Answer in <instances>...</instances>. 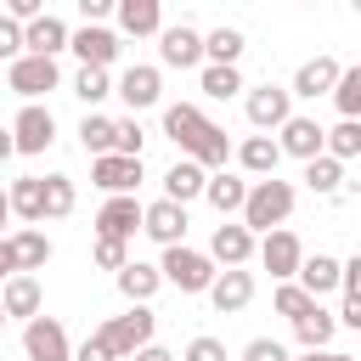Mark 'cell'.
<instances>
[{
	"label": "cell",
	"instance_id": "cell-50",
	"mask_svg": "<svg viewBox=\"0 0 361 361\" xmlns=\"http://www.w3.org/2000/svg\"><path fill=\"white\" fill-rule=\"evenodd\" d=\"M11 152H17V147H11V130H0V164H6Z\"/></svg>",
	"mask_w": 361,
	"mask_h": 361
},
{
	"label": "cell",
	"instance_id": "cell-2",
	"mask_svg": "<svg viewBox=\"0 0 361 361\" xmlns=\"http://www.w3.org/2000/svg\"><path fill=\"white\" fill-rule=\"evenodd\" d=\"M237 214H243V231H248V237H254V231H282V220L293 214V186L276 180V175H271V180H254Z\"/></svg>",
	"mask_w": 361,
	"mask_h": 361
},
{
	"label": "cell",
	"instance_id": "cell-25",
	"mask_svg": "<svg viewBox=\"0 0 361 361\" xmlns=\"http://www.w3.org/2000/svg\"><path fill=\"white\" fill-rule=\"evenodd\" d=\"M203 180H209V175H203V169H197V164H192V158H180V164H175V169H169V175H164V197H169V203H180V209H186V203H192V197H203Z\"/></svg>",
	"mask_w": 361,
	"mask_h": 361
},
{
	"label": "cell",
	"instance_id": "cell-31",
	"mask_svg": "<svg viewBox=\"0 0 361 361\" xmlns=\"http://www.w3.org/2000/svg\"><path fill=\"white\" fill-rule=\"evenodd\" d=\"M293 333H299V344H305V350H327V344H333V333H338V322H333V310L310 305V316H299V322H293Z\"/></svg>",
	"mask_w": 361,
	"mask_h": 361
},
{
	"label": "cell",
	"instance_id": "cell-15",
	"mask_svg": "<svg viewBox=\"0 0 361 361\" xmlns=\"http://www.w3.org/2000/svg\"><path fill=\"white\" fill-rule=\"evenodd\" d=\"M62 45H68V23L51 17V11H39V17L23 28V56H51V62H56Z\"/></svg>",
	"mask_w": 361,
	"mask_h": 361
},
{
	"label": "cell",
	"instance_id": "cell-12",
	"mask_svg": "<svg viewBox=\"0 0 361 361\" xmlns=\"http://www.w3.org/2000/svg\"><path fill=\"white\" fill-rule=\"evenodd\" d=\"M158 56H164V68H197L203 62V34L186 28V23L158 28Z\"/></svg>",
	"mask_w": 361,
	"mask_h": 361
},
{
	"label": "cell",
	"instance_id": "cell-42",
	"mask_svg": "<svg viewBox=\"0 0 361 361\" xmlns=\"http://www.w3.org/2000/svg\"><path fill=\"white\" fill-rule=\"evenodd\" d=\"M186 361H226V344L203 333V338H192V344H186Z\"/></svg>",
	"mask_w": 361,
	"mask_h": 361
},
{
	"label": "cell",
	"instance_id": "cell-18",
	"mask_svg": "<svg viewBox=\"0 0 361 361\" xmlns=\"http://www.w3.org/2000/svg\"><path fill=\"white\" fill-rule=\"evenodd\" d=\"M276 152H293V158H322V124L316 118H305V113H293L288 124H282V135H276Z\"/></svg>",
	"mask_w": 361,
	"mask_h": 361
},
{
	"label": "cell",
	"instance_id": "cell-34",
	"mask_svg": "<svg viewBox=\"0 0 361 361\" xmlns=\"http://www.w3.org/2000/svg\"><path fill=\"white\" fill-rule=\"evenodd\" d=\"M338 180H344V164H333L327 152L305 164V186H310L316 197H333V192H338Z\"/></svg>",
	"mask_w": 361,
	"mask_h": 361
},
{
	"label": "cell",
	"instance_id": "cell-3",
	"mask_svg": "<svg viewBox=\"0 0 361 361\" xmlns=\"http://www.w3.org/2000/svg\"><path fill=\"white\" fill-rule=\"evenodd\" d=\"M152 327H158V316H152L147 305H130L124 316L102 322V327H96V338L113 350V361H130L135 350H147V344H152Z\"/></svg>",
	"mask_w": 361,
	"mask_h": 361
},
{
	"label": "cell",
	"instance_id": "cell-26",
	"mask_svg": "<svg viewBox=\"0 0 361 361\" xmlns=\"http://www.w3.org/2000/svg\"><path fill=\"white\" fill-rule=\"evenodd\" d=\"M293 276H299V288H305L310 299H322V293H333V288H338V259H333V254L299 259V271H293Z\"/></svg>",
	"mask_w": 361,
	"mask_h": 361
},
{
	"label": "cell",
	"instance_id": "cell-14",
	"mask_svg": "<svg viewBox=\"0 0 361 361\" xmlns=\"http://www.w3.org/2000/svg\"><path fill=\"white\" fill-rule=\"evenodd\" d=\"M141 231V203L135 197H107L102 214H96V237H113V243H130Z\"/></svg>",
	"mask_w": 361,
	"mask_h": 361
},
{
	"label": "cell",
	"instance_id": "cell-49",
	"mask_svg": "<svg viewBox=\"0 0 361 361\" xmlns=\"http://www.w3.org/2000/svg\"><path fill=\"white\" fill-rule=\"evenodd\" d=\"M0 276H17V265H11V254H6V237H0Z\"/></svg>",
	"mask_w": 361,
	"mask_h": 361
},
{
	"label": "cell",
	"instance_id": "cell-29",
	"mask_svg": "<svg viewBox=\"0 0 361 361\" xmlns=\"http://www.w3.org/2000/svg\"><path fill=\"white\" fill-rule=\"evenodd\" d=\"M322 152H327L333 164H350V158L361 152V118H338L333 130H322Z\"/></svg>",
	"mask_w": 361,
	"mask_h": 361
},
{
	"label": "cell",
	"instance_id": "cell-23",
	"mask_svg": "<svg viewBox=\"0 0 361 361\" xmlns=\"http://www.w3.org/2000/svg\"><path fill=\"white\" fill-rule=\"evenodd\" d=\"M203 197H209L220 214H237V209H243V197H248V180H243V175H231V169H214V175L203 180Z\"/></svg>",
	"mask_w": 361,
	"mask_h": 361
},
{
	"label": "cell",
	"instance_id": "cell-20",
	"mask_svg": "<svg viewBox=\"0 0 361 361\" xmlns=\"http://www.w3.org/2000/svg\"><path fill=\"white\" fill-rule=\"evenodd\" d=\"M333 79H338V62H333V56H310V62L293 73L288 96H305V102H316V96H327V90H333Z\"/></svg>",
	"mask_w": 361,
	"mask_h": 361
},
{
	"label": "cell",
	"instance_id": "cell-43",
	"mask_svg": "<svg viewBox=\"0 0 361 361\" xmlns=\"http://www.w3.org/2000/svg\"><path fill=\"white\" fill-rule=\"evenodd\" d=\"M243 361H288V350H282L276 338H248V350H243Z\"/></svg>",
	"mask_w": 361,
	"mask_h": 361
},
{
	"label": "cell",
	"instance_id": "cell-6",
	"mask_svg": "<svg viewBox=\"0 0 361 361\" xmlns=\"http://www.w3.org/2000/svg\"><path fill=\"white\" fill-rule=\"evenodd\" d=\"M243 113H248L254 130H282V124L293 118V96H288L282 85H259V90H248Z\"/></svg>",
	"mask_w": 361,
	"mask_h": 361
},
{
	"label": "cell",
	"instance_id": "cell-22",
	"mask_svg": "<svg viewBox=\"0 0 361 361\" xmlns=\"http://www.w3.org/2000/svg\"><path fill=\"white\" fill-rule=\"evenodd\" d=\"M0 310H6V322H11V316L34 322V316H39V282H34V276H6V288H0Z\"/></svg>",
	"mask_w": 361,
	"mask_h": 361
},
{
	"label": "cell",
	"instance_id": "cell-32",
	"mask_svg": "<svg viewBox=\"0 0 361 361\" xmlns=\"http://www.w3.org/2000/svg\"><path fill=\"white\" fill-rule=\"evenodd\" d=\"M203 56H209V68H237V56H243V34H237V28H214V34H203Z\"/></svg>",
	"mask_w": 361,
	"mask_h": 361
},
{
	"label": "cell",
	"instance_id": "cell-47",
	"mask_svg": "<svg viewBox=\"0 0 361 361\" xmlns=\"http://www.w3.org/2000/svg\"><path fill=\"white\" fill-rule=\"evenodd\" d=\"M130 361H175V355H169V350H164V344H147V350H135V355H130Z\"/></svg>",
	"mask_w": 361,
	"mask_h": 361
},
{
	"label": "cell",
	"instance_id": "cell-9",
	"mask_svg": "<svg viewBox=\"0 0 361 361\" xmlns=\"http://www.w3.org/2000/svg\"><path fill=\"white\" fill-rule=\"evenodd\" d=\"M90 180H96L107 197H135V186H141V158H118V152H107V158L90 164Z\"/></svg>",
	"mask_w": 361,
	"mask_h": 361
},
{
	"label": "cell",
	"instance_id": "cell-37",
	"mask_svg": "<svg viewBox=\"0 0 361 361\" xmlns=\"http://www.w3.org/2000/svg\"><path fill=\"white\" fill-rule=\"evenodd\" d=\"M73 96L96 107V102H107V96H113V79H107L102 68H79V79H73Z\"/></svg>",
	"mask_w": 361,
	"mask_h": 361
},
{
	"label": "cell",
	"instance_id": "cell-27",
	"mask_svg": "<svg viewBox=\"0 0 361 361\" xmlns=\"http://www.w3.org/2000/svg\"><path fill=\"white\" fill-rule=\"evenodd\" d=\"M164 288V276H158V265H141V259H130L124 271H118V293L130 299V305H147L152 293Z\"/></svg>",
	"mask_w": 361,
	"mask_h": 361
},
{
	"label": "cell",
	"instance_id": "cell-51",
	"mask_svg": "<svg viewBox=\"0 0 361 361\" xmlns=\"http://www.w3.org/2000/svg\"><path fill=\"white\" fill-rule=\"evenodd\" d=\"M6 220H11V209H6V192H0V226H6Z\"/></svg>",
	"mask_w": 361,
	"mask_h": 361
},
{
	"label": "cell",
	"instance_id": "cell-41",
	"mask_svg": "<svg viewBox=\"0 0 361 361\" xmlns=\"http://www.w3.org/2000/svg\"><path fill=\"white\" fill-rule=\"evenodd\" d=\"M96 265H102V271H124V265H130V243L96 237Z\"/></svg>",
	"mask_w": 361,
	"mask_h": 361
},
{
	"label": "cell",
	"instance_id": "cell-5",
	"mask_svg": "<svg viewBox=\"0 0 361 361\" xmlns=\"http://www.w3.org/2000/svg\"><path fill=\"white\" fill-rule=\"evenodd\" d=\"M23 355H28V361H73L62 322H56V316H34V322H23Z\"/></svg>",
	"mask_w": 361,
	"mask_h": 361
},
{
	"label": "cell",
	"instance_id": "cell-16",
	"mask_svg": "<svg viewBox=\"0 0 361 361\" xmlns=\"http://www.w3.org/2000/svg\"><path fill=\"white\" fill-rule=\"evenodd\" d=\"M68 45L79 51L85 68H102V73H107V68L118 62V34H113V28H79V34H68Z\"/></svg>",
	"mask_w": 361,
	"mask_h": 361
},
{
	"label": "cell",
	"instance_id": "cell-4",
	"mask_svg": "<svg viewBox=\"0 0 361 361\" xmlns=\"http://www.w3.org/2000/svg\"><path fill=\"white\" fill-rule=\"evenodd\" d=\"M158 276H164L169 288H180V293H209V282H214V259L180 243V248H164Z\"/></svg>",
	"mask_w": 361,
	"mask_h": 361
},
{
	"label": "cell",
	"instance_id": "cell-19",
	"mask_svg": "<svg viewBox=\"0 0 361 361\" xmlns=\"http://www.w3.org/2000/svg\"><path fill=\"white\" fill-rule=\"evenodd\" d=\"M209 259H220L226 271H243V265L254 259V237H248L243 226H214V237H209Z\"/></svg>",
	"mask_w": 361,
	"mask_h": 361
},
{
	"label": "cell",
	"instance_id": "cell-46",
	"mask_svg": "<svg viewBox=\"0 0 361 361\" xmlns=\"http://www.w3.org/2000/svg\"><path fill=\"white\" fill-rule=\"evenodd\" d=\"M73 361H113V350H107V344H102V338L90 333V338L79 344V355H73Z\"/></svg>",
	"mask_w": 361,
	"mask_h": 361
},
{
	"label": "cell",
	"instance_id": "cell-39",
	"mask_svg": "<svg viewBox=\"0 0 361 361\" xmlns=\"http://www.w3.org/2000/svg\"><path fill=\"white\" fill-rule=\"evenodd\" d=\"M141 141H147V130L135 118H113V152L118 158H141Z\"/></svg>",
	"mask_w": 361,
	"mask_h": 361
},
{
	"label": "cell",
	"instance_id": "cell-38",
	"mask_svg": "<svg viewBox=\"0 0 361 361\" xmlns=\"http://www.w3.org/2000/svg\"><path fill=\"white\" fill-rule=\"evenodd\" d=\"M237 90H243V73H237V68H203V96L226 102V96H237Z\"/></svg>",
	"mask_w": 361,
	"mask_h": 361
},
{
	"label": "cell",
	"instance_id": "cell-45",
	"mask_svg": "<svg viewBox=\"0 0 361 361\" xmlns=\"http://www.w3.org/2000/svg\"><path fill=\"white\" fill-rule=\"evenodd\" d=\"M333 322H338V327H361V293H344V305H338Z\"/></svg>",
	"mask_w": 361,
	"mask_h": 361
},
{
	"label": "cell",
	"instance_id": "cell-24",
	"mask_svg": "<svg viewBox=\"0 0 361 361\" xmlns=\"http://www.w3.org/2000/svg\"><path fill=\"white\" fill-rule=\"evenodd\" d=\"M237 164H243L248 175L271 180V175H276V164H282V152H276V141H271V135H248V141L237 147Z\"/></svg>",
	"mask_w": 361,
	"mask_h": 361
},
{
	"label": "cell",
	"instance_id": "cell-8",
	"mask_svg": "<svg viewBox=\"0 0 361 361\" xmlns=\"http://www.w3.org/2000/svg\"><path fill=\"white\" fill-rule=\"evenodd\" d=\"M56 85H62V73H56L51 56H17V62H11V90H17L23 102H39V96L56 90Z\"/></svg>",
	"mask_w": 361,
	"mask_h": 361
},
{
	"label": "cell",
	"instance_id": "cell-52",
	"mask_svg": "<svg viewBox=\"0 0 361 361\" xmlns=\"http://www.w3.org/2000/svg\"><path fill=\"white\" fill-rule=\"evenodd\" d=\"M0 327H6V310H0Z\"/></svg>",
	"mask_w": 361,
	"mask_h": 361
},
{
	"label": "cell",
	"instance_id": "cell-17",
	"mask_svg": "<svg viewBox=\"0 0 361 361\" xmlns=\"http://www.w3.org/2000/svg\"><path fill=\"white\" fill-rule=\"evenodd\" d=\"M6 254H11L17 276L45 271V259H51V237H45V231H34V226H23V231H11V237H6Z\"/></svg>",
	"mask_w": 361,
	"mask_h": 361
},
{
	"label": "cell",
	"instance_id": "cell-1",
	"mask_svg": "<svg viewBox=\"0 0 361 361\" xmlns=\"http://www.w3.org/2000/svg\"><path fill=\"white\" fill-rule=\"evenodd\" d=\"M164 135L180 147V158H192L203 175L209 169H226V158H231V135L214 124V118H203V107H192V102H175V107H164Z\"/></svg>",
	"mask_w": 361,
	"mask_h": 361
},
{
	"label": "cell",
	"instance_id": "cell-33",
	"mask_svg": "<svg viewBox=\"0 0 361 361\" xmlns=\"http://www.w3.org/2000/svg\"><path fill=\"white\" fill-rule=\"evenodd\" d=\"M79 141H85L90 158H107V152H113V118H107V113H85V118H79Z\"/></svg>",
	"mask_w": 361,
	"mask_h": 361
},
{
	"label": "cell",
	"instance_id": "cell-35",
	"mask_svg": "<svg viewBox=\"0 0 361 361\" xmlns=\"http://www.w3.org/2000/svg\"><path fill=\"white\" fill-rule=\"evenodd\" d=\"M333 102H338V113L344 118H355L361 113V68H338V79H333V90H327Z\"/></svg>",
	"mask_w": 361,
	"mask_h": 361
},
{
	"label": "cell",
	"instance_id": "cell-7",
	"mask_svg": "<svg viewBox=\"0 0 361 361\" xmlns=\"http://www.w3.org/2000/svg\"><path fill=\"white\" fill-rule=\"evenodd\" d=\"M51 141H56V118H51V107L23 102V113H17V124H11V147H17V152H45Z\"/></svg>",
	"mask_w": 361,
	"mask_h": 361
},
{
	"label": "cell",
	"instance_id": "cell-10",
	"mask_svg": "<svg viewBox=\"0 0 361 361\" xmlns=\"http://www.w3.org/2000/svg\"><path fill=\"white\" fill-rule=\"evenodd\" d=\"M141 231H147L152 243H164V248H180V243H186V209L169 203V197H158V203L141 209Z\"/></svg>",
	"mask_w": 361,
	"mask_h": 361
},
{
	"label": "cell",
	"instance_id": "cell-30",
	"mask_svg": "<svg viewBox=\"0 0 361 361\" xmlns=\"http://www.w3.org/2000/svg\"><path fill=\"white\" fill-rule=\"evenodd\" d=\"M6 209L23 214V220H45V192H39V175H23L6 186Z\"/></svg>",
	"mask_w": 361,
	"mask_h": 361
},
{
	"label": "cell",
	"instance_id": "cell-11",
	"mask_svg": "<svg viewBox=\"0 0 361 361\" xmlns=\"http://www.w3.org/2000/svg\"><path fill=\"white\" fill-rule=\"evenodd\" d=\"M299 259H305V243H299L293 231H265V243H259V265H265L276 282H293Z\"/></svg>",
	"mask_w": 361,
	"mask_h": 361
},
{
	"label": "cell",
	"instance_id": "cell-13",
	"mask_svg": "<svg viewBox=\"0 0 361 361\" xmlns=\"http://www.w3.org/2000/svg\"><path fill=\"white\" fill-rule=\"evenodd\" d=\"M248 299H254V271H214V282H209V305H214L220 316L248 310Z\"/></svg>",
	"mask_w": 361,
	"mask_h": 361
},
{
	"label": "cell",
	"instance_id": "cell-28",
	"mask_svg": "<svg viewBox=\"0 0 361 361\" xmlns=\"http://www.w3.org/2000/svg\"><path fill=\"white\" fill-rule=\"evenodd\" d=\"M118 28L124 34H158L164 28V11H158V0H118Z\"/></svg>",
	"mask_w": 361,
	"mask_h": 361
},
{
	"label": "cell",
	"instance_id": "cell-36",
	"mask_svg": "<svg viewBox=\"0 0 361 361\" xmlns=\"http://www.w3.org/2000/svg\"><path fill=\"white\" fill-rule=\"evenodd\" d=\"M39 192H45V220L73 214V180H68V175H45V180H39Z\"/></svg>",
	"mask_w": 361,
	"mask_h": 361
},
{
	"label": "cell",
	"instance_id": "cell-44",
	"mask_svg": "<svg viewBox=\"0 0 361 361\" xmlns=\"http://www.w3.org/2000/svg\"><path fill=\"white\" fill-rule=\"evenodd\" d=\"M0 56H11V62L23 56V28H17L11 17H0Z\"/></svg>",
	"mask_w": 361,
	"mask_h": 361
},
{
	"label": "cell",
	"instance_id": "cell-21",
	"mask_svg": "<svg viewBox=\"0 0 361 361\" xmlns=\"http://www.w3.org/2000/svg\"><path fill=\"white\" fill-rule=\"evenodd\" d=\"M113 96H124V102L141 113V107H152V102L164 96V79H158V68H147V62H141V68H124V79H118V90H113Z\"/></svg>",
	"mask_w": 361,
	"mask_h": 361
},
{
	"label": "cell",
	"instance_id": "cell-48",
	"mask_svg": "<svg viewBox=\"0 0 361 361\" xmlns=\"http://www.w3.org/2000/svg\"><path fill=\"white\" fill-rule=\"evenodd\" d=\"M299 361H355V355H344V350H305Z\"/></svg>",
	"mask_w": 361,
	"mask_h": 361
},
{
	"label": "cell",
	"instance_id": "cell-40",
	"mask_svg": "<svg viewBox=\"0 0 361 361\" xmlns=\"http://www.w3.org/2000/svg\"><path fill=\"white\" fill-rule=\"evenodd\" d=\"M310 305H316V299H310V293H305L299 282H282V288H276V316L299 322V316H310Z\"/></svg>",
	"mask_w": 361,
	"mask_h": 361
}]
</instances>
